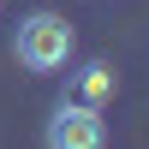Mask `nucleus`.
Wrapping results in <instances>:
<instances>
[{"label": "nucleus", "instance_id": "7ed1b4c3", "mask_svg": "<svg viewBox=\"0 0 149 149\" xmlns=\"http://www.w3.org/2000/svg\"><path fill=\"white\" fill-rule=\"evenodd\" d=\"M113 90H119V72L107 66V60H90V66H78V72H72V102L102 107V102H113Z\"/></svg>", "mask_w": 149, "mask_h": 149}, {"label": "nucleus", "instance_id": "f03ea898", "mask_svg": "<svg viewBox=\"0 0 149 149\" xmlns=\"http://www.w3.org/2000/svg\"><path fill=\"white\" fill-rule=\"evenodd\" d=\"M42 143H48V149H107V119H102V107L66 95V102L48 113Z\"/></svg>", "mask_w": 149, "mask_h": 149}, {"label": "nucleus", "instance_id": "f257e3e1", "mask_svg": "<svg viewBox=\"0 0 149 149\" xmlns=\"http://www.w3.org/2000/svg\"><path fill=\"white\" fill-rule=\"evenodd\" d=\"M12 54H18L24 72H36V78H54V72L72 66V54H78V36H72V24L60 18V12H30V18H18V36H12Z\"/></svg>", "mask_w": 149, "mask_h": 149}]
</instances>
